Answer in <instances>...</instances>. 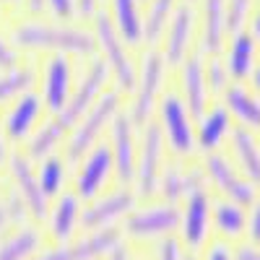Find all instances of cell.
I'll list each match as a JSON object with an SVG mask.
<instances>
[{"label":"cell","instance_id":"1","mask_svg":"<svg viewBox=\"0 0 260 260\" xmlns=\"http://www.w3.org/2000/svg\"><path fill=\"white\" fill-rule=\"evenodd\" d=\"M11 42L16 50L26 52H55V55H94L96 39L94 34L62 26V24H39V21H26L13 29Z\"/></svg>","mask_w":260,"mask_h":260},{"label":"cell","instance_id":"2","mask_svg":"<svg viewBox=\"0 0 260 260\" xmlns=\"http://www.w3.org/2000/svg\"><path fill=\"white\" fill-rule=\"evenodd\" d=\"M117 112H120V91H104L96 99V104L71 130L68 143H65V161H81L89 154L104 136V130L112 125Z\"/></svg>","mask_w":260,"mask_h":260},{"label":"cell","instance_id":"3","mask_svg":"<svg viewBox=\"0 0 260 260\" xmlns=\"http://www.w3.org/2000/svg\"><path fill=\"white\" fill-rule=\"evenodd\" d=\"M94 39H96V50L102 52L107 71H110V78L117 83V91H133L136 78H138L133 57H130L122 37L115 31L112 18L102 11L94 16Z\"/></svg>","mask_w":260,"mask_h":260},{"label":"cell","instance_id":"4","mask_svg":"<svg viewBox=\"0 0 260 260\" xmlns=\"http://www.w3.org/2000/svg\"><path fill=\"white\" fill-rule=\"evenodd\" d=\"M107 83H110V71H107L102 57H94L89 62V68H86V73L81 76V81L73 86V91L68 96V104L55 115V120L60 122V127L65 130V133L73 130L76 122L96 104V99L107 91Z\"/></svg>","mask_w":260,"mask_h":260},{"label":"cell","instance_id":"5","mask_svg":"<svg viewBox=\"0 0 260 260\" xmlns=\"http://www.w3.org/2000/svg\"><path fill=\"white\" fill-rule=\"evenodd\" d=\"M195 117L190 115L187 104L180 94H164L159 102V127L164 133L167 146L177 156H190L198 143H195Z\"/></svg>","mask_w":260,"mask_h":260},{"label":"cell","instance_id":"6","mask_svg":"<svg viewBox=\"0 0 260 260\" xmlns=\"http://www.w3.org/2000/svg\"><path fill=\"white\" fill-rule=\"evenodd\" d=\"M164 76H167V60L159 50H151L143 57L141 73L136 78V89H133V104H130V117L136 125H146V120L151 117L154 107L159 104V94L164 86Z\"/></svg>","mask_w":260,"mask_h":260},{"label":"cell","instance_id":"7","mask_svg":"<svg viewBox=\"0 0 260 260\" xmlns=\"http://www.w3.org/2000/svg\"><path fill=\"white\" fill-rule=\"evenodd\" d=\"M164 146L167 141L159 122H146L141 127V143H138V156H136V187H138V195H143V198H151L156 192Z\"/></svg>","mask_w":260,"mask_h":260},{"label":"cell","instance_id":"8","mask_svg":"<svg viewBox=\"0 0 260 260\" xmlns=\"http://www.w3.org/2000/svg\"><path fill=\"white\" fill-rule=\"evenodd\" d=\"M203 169H206V175L213 180V185L219 187L229 201L240 203V206L255 203V182H250L226 156L216 154V151L213 154H206Z\"/></svg>","mask_w":260,"mask_h":260},{"label":"cell","instance_id":"9","mask_svg":"<svg viewBox=\"0 0 260 260\" xmlns=\"http://www.w3.org/2000/svg\"><path fill=\"white\" fill-rule=\"evenodd\" d=\"M195 26H198V13L190 3H180L169 26L164 31V47L159 50L167 60V65H180L185 57L192 55V39Z\"/></svg>","mask_w":260,"mask_h":260},{"label":"cell","instance_id":"10","mask_svg":"<svg viewBox=\"0 0 260 260\" xmlns=\"http://www.w3.org/2000/svg\"><path fill=\"white\" fill-rule=\"evenodd\" d=\"M175 229H180V208L175 203H161V206H148L141 211H130L125 232L138 240L148 237H169Z\"/></svg>","mask_w":260,"mask_h":260},{"label":"cell","instance_id":"11","mask_svg":"<svg viewBox=\"0 0 260 260\" xmlns=\"http://www.w3.org/2000/svg\"><path fill=\"white\" fill-rule=\"evenodd\" d=\"M112 172H115V161H112L110 146L96 143L89 154L81 159L78 175H76V195L81 201L96 198V192L107 185V180H110Z\"/></svg>","mask_w":260,"mask_h":260},{"label":"cell","instance_id":"12","mask_svg":"<svg viewBox=\"0 0 260 260\" xmlns=\"http://www.w3.org/2000/svg\"><path fill=\"white\" fill-rule=\"evenodd\" d=\"M133 117L127 112H117L110 130H112V161H115V175L122 185L133 182L136 180V156H138V148H136V133H133Z\"/></svg>","mask_w":260,"mask_h":260},{"label":"cell","instance_id":"13","mask_svg":"<svg viewBox=\"0 0 260 260\" xmlns=\"http://www.w3.org/2000/svg\"><path fill=\"white\" fill-rule=\"evenodd\" d=\"M208 221H211V198L203 187H195L185 195V211H180V229L182 242L190 250H198L208 237Z\"/></svg>","mask_w":260,"mask_h":260},{"label":"cell","instance_id":"14","mask_svg":"<svg viewBox=\"0 0 260 260\" xmlns=\"http://www.w3.org/2000/svg\"><path fill=\"white\" fill-rule=\"evenodd\" d=\"M120 245V232L115 226L91 232L89 237L73 242V245H60L55 250H47L37 255L34 260H96L99 255H110Z\"/></svg>","mask_w":260,"mask_h":260},{"label":"cell","instance_id":"15","mask_svg":"<svg viewBox=\"0 0 260 260\" xmlns=\"http://www.w3.org/2000/svg\"><path fill=\"white\" fill-rule=\"evenodd\" d=\"M180 96L187 104L190 115L198 120L206 112L208 104V83H206V65H203V52H192L180 62Z\"/></svg>","mask_w":260,"mask_h":260},{"label":"cell","instance_id":"16","mask_svg":"<svg viewBox=\"0 0 260 260\" xmlns=\"http://www.w3.org/2000/svg\"><path fill=\"white\" fill-rule=\"evenodd\" d=\"M73 91V68L71 60L65 55H55L47 60L45 65V76H42V102L45 107L57 115L65 104H68V96Z\"/></svg>","mask_w":260,"mask_h":260},{"label":"cell","instance_id":"17","mask_svg":"<svg viewBox=\"0 0 260 260\" xmlns=\"http://www.w3.org/2000/svg\"><path fill=\"white\" fill-rule=\"evenodd\" d=\"M133 208H136V195L130 190H117V192H110V195H104V198L94 201L89 208H83L81 224L89 232L110 229L117 219H122V216L130 213Z\"/></svg>","mask_w":260,"mask_h":260},{"label":"cell","instance_id":"18","mask_svg":"<svg viewBox=\"0 0 260 260\" xmlns=\"http://www.w3.org/2000/svg\"><path fill=\"white\" fill-rule=\"evenodd\" d=\"M8 164H11V177H13V185H16V195L24 201L26 211L34 219H45L47 216V195L39 187V180L31 169V159L21 156V154H11Z\"/></svg>","mask_w":260,"mask_h":260},{"label":"cell","instance_id":"19","mask_svg":"<svg viewBox=\"0 0 260 260\" xmlns=\"http://www.w3.org/2000/svg\"><path fill=\"white\" fill-rule=\"evenodd\" d=\"M229 0H201V52L203 55H219L224 47L226 29V8Z\"/></svg>","mask_w":260,"mask_h":260},{"label":"cell","instance_id":"20","mask_svg":"<svg viewBox=\"0 0 260 260\" xmlns=\"http://www.w3.org/2000/svg\"><path fill=\"white\" fill-rule=\"evenodd\" d=\"M42 110H45V102H42L39 94L34 91H26V94H21L13 107L8 110L6 115V136L11 141H26L31 133H34V127H37V120L42 117Z\"/></svg>","mask_w":260,"mask_h":260},{"label":"cell","instance_id":"21","mask_svg":"<svg viewBox=\"0 0 260 260\" xmlns=\"http://www.w3.org/2000/svg\"><path fill=\"white\" fill-rule=\"evenodd\" d=\"M232 115L226 112V107L219 104V107H211L206 110L201 117H198V125H195V143L203 154H213L219 151L221 143L232 136Z\"/></svg>","mask_w":260,"mask_h":260},{"label":"cell","instance_id":"22","mask_svg":"<svg viewBox=\"0 0 260 260\" xmlns=\"http://www.w3.org/2000/svg\"><path fill=\"white\" fill-rule=\"evenodd\" d=\"M224 65L229 71V78H234L237 83H242L252 76V71L257 68V45L250 31H245V29L232 31Z\"/></svg>","mask_w":260,"mask_h":260},{"label":"cell","instance_id":"23","mask_svg":"<svg viewBox=\"0 0 260 260\" xmlns=\"http://www.w3.org/2000/svg\"><path fill=\"white\" fill-rule=\"evenodd\" d=\"M221 96H224L226 112L242 127L260 130V96H257V91L245 89L242 83H229V89Z\"/></svg>","mask_w":260,"mask_h":260},{"label":"cell","instance_id":"24","mask_svg":"<svg viewBox=\"0 0 260 260\" xmlns=\"http://www.w3.org/2000/svg\"><path fill=\"white\" fill-rule=\"evenodd\" d=\"M229 138H232V151L237 156V169L250 182H260V141L255 138V130L234 125Z\"/></svg>","mask_w":260,"mask_h":260},{"label":"cell","instance_id":"25","mask_svg":"<svg viewBox=\"0 0 260 260\" xmlns=\"http://www.w3.org/2000/svg\"><path fill=\"white\" fill-rule=\"evenodd\" d=\"M112 26L127 47H138L143 42V16L141 0H112Z\"/></svg>","mask_w":260,"mask_h":260},{"label":"cell","instance_id":"26","mask_svg":"<svg viewBox=\"0 0 260 260\" xmlns=\"http://www.w3.org/2000/svg\"><path fill=\"white\" fill-rule=\"evenodd\" d=\"M78 221H81V198L76 192H62L52 208V237L57 242H68Z\"/></svg>","mask_w":260,"mask_h":260},{"label":"cell","instance_id":"27","mask_svg":"<svg viewBox=\"0 0 260 260\" xmlns=\"http://www.w3.org/2000/svg\"><path fill=\"white\" fill-rule=\"evenodd\" d=\"M180 0H148V11L143 18V42L146 45H159L164 39V31L175 16Z\"/></svg>","mask_w":260,"mask_h":260},{"label":"cell","instance_id":"28","mask_svg":"<svg viewBox=\"0 0 260 260\" xmlns=\"http://www.w3.org/2000/svg\"><path fill=\"white\" fill-rule=\"evenodd\" d=\"M62 136H65V130L60 127V122L55 117H50L47 122H42L39 127H34V133L26 138V156L34 159V161L47 159L62 143Z\"/></svg>","mask_w":260,"mask_h":260},{"label":"cell","instance_id":"29","mask_svg":"<svg viewBox=\"0 0 260 260\" xmlns=\"http://www.w3.org/2000/svg\"><path fill=\"white\" fill-rule=\"evenodd\" d=\"M42 245V237L34 226H21L16 234H11L6 242H0V260H29L37 257Z\"/></svg>","mask_w":260,"mask_h":260},{"label":"cell","instance_id":"30","mask_svg":"<svg viewBox=\"0 0 260 260\" xmlns=\"http://www.w3.org/2000/svg\"><path fill=\"white\" fill-rule=\"evenodd\" d=\"M34 86V68L29 65H13L0 71V104L16 102L21 94L31 91Z\"/></svg>","mask_w":260,"mask_h":260},{"label":"cell","instance_id":"31","mask_svg":"<svg viewBox=\"0 0 260 260\" xmlns=\"http://www.w3.org/2000/svg\"><path fill=\"white\" fill-rule=\"evenodd\" d=\"M213 221H216V226H219L221 234L237 237V234L245 232L247 216H245V211H242L240 203H234V201L226 198V201H221V203L213 206Z\"/></svg>","mask_w":260,"mask_h":260},{"label":"cell","instance_id":"32","mask_svg":"<svg viewBox=\"0 0 260 260\" xmlns=\"http://www.w3.org/2000/svg\"><path fill=\"white\" fill-rule=\"evenodd\" d=\"M37 180H39V187H42V192H45L47 198L57 195L62 182H65V159L55 156V154H50L47 159H42L39 161V172H37Z\"/></svg>","mask_w":260,"mask_h":260},{"label":"cell","instance_id":"33","mask_svg":"<svg viewBox=\"0 0 260 260\" xmlns=\"http://www.w3.org/2000/svg\"><path fill=\"white\" fill-rule=\"evenodd\" d=\"M185 175L187 172L182 167H177V164L161 169L156 192L164 198V203H177L180 198H185Z\"/></svg>","mask_w":260,"mask_h":260},{"label":"cell","instance_id":"34","mask_svg":"<svg viewBox=\"0 0 260 260\" xmlns=\"http://www.w3.org/2000/svg\"><path fill=\"white\" fill-rule=\"evenodd\" d=\"M203 65H206V83L211 94H224L229 89V71L219 55H203Z\"/></svg>","mask_w":260,"mask_h":260},{"label":"cell","instance_id":"35","mask_svg":"<svg viewBox=\"0 0 260 260\" xmlns=\"http://www.w3.org/2000/svg\"><path fill=\"white\" fill-rule=\"evenodd\" d=\"M226 8H229L226 29H229V34H232V31H237V29H242V24L247 21V16L252 13V0H229Z\"/></svg>","mask_w":260,"mask_h":260},{"label":"cell","instance_id":"36","mask_svg":"<svg viewBox=\"0 0 260 260\" xmlns=\"http://www.w3.org/2000/svg\"><path fill=\"white\" fill-rule=\"evenodd\" d=\"M47 11L57 18V21H73L78 13V0H45Z\"/></svg>","mask_w":260,"mask_h":260},{"label":"cell","instance_id":"37","mask_svg":"<svg viewBox=\"0 0 260 260\" xmlns=\"http://www.w3.org/2000/svg\"><path fill=\"white\" fill-rule=\"evenodd\" d=\"M24 201L18 198V195L13 192L11 198L6 201V203H0V232L6 229V224L8 221H13V219H21V216H24Z\"/></svg>","mask_w":260,"mask_h":260},{"label":"cell","instance_id":"38","mask_svg":"<svg viewBox=\"0 0 260 260\" xmlns=\"http://www.w3.org/2000/svg\"><path fill=\"white\" fill-rule=\"evenodd\" d=\"M13 65H18V50L13 47V42L0 37V71L13 68Z\"/></svg>","mask_w":260,"mask_h":260},{"label":"cell","instance_id":"39","mask_svg":"<svg viewBox=\"0 0 260 260\" xmlns=\"http://www.w3.org/2000/svg\"><path fill=\"white\" fill-rule=\"evenodd\" d=\"M159 260H182V252H180V242L177 240H167L161 242L159 247Z\"/></svg>","mask_w":260,"mask_h":260},{"label":"cell","instance_id":"40","mask_svg":"<svg viewBox=\"0 0 260 260\" xmlns=\"http://www.w3.org/2000/svg\"><path fill=\"white\" fill-rule=\"evenodd\" d=\"M250 237H252V242L260 245V201L255 203L252 216H250Z\"/></svg>","mask_w":260,"mask_h":260},{"label":"cell","instance_id":"41","mask_svg":"<svg viewBox=\"0 0 260 260\" xmlns=\"http://www.w3.org/2000/svg\"><path fill=\"white\" fill-rule=\"evenodd\" d=\"M206 260H234L232 257V250L226 247V245H213L211 250H208V255H206Z\"/></svg>","mask_w":260,"mask_h":260},{"label":"cell","instance_id":"42","mask_svg":"<svg viewBox=\"0 0 260 260\" xmlns=\"http://www.w3.org/2000/svg\"><path fill=\"white\" fill-rule=\"evenodd\" d=\"M78 13L81 16H96L99 13V0H78Z\"/></svg>","mask_w":260,"mask_h":260},{"label":"cell","instance_id":"43","mask_svg":"<svg viewBox=\"0 0 260 260\" xmlns=\"http://www.w3.org/2000/svg\"><path fill=\"white\" fill-rule=\"evenodd\" d=\"M237 260H260V250H257V247L245 245V247L237 250Z\"/></svg>","mask_w":260,"mask_h":260},{"label":"cell","instance_id":"44","mask_svg":"<svg viewBox=\"0 0 260 260\" xmlns=\"http://www.w3.org/2000/svg\"><path fill=\"white\" fill-rule=\"evenodd\" d=\"M250 34H252V39H255V45H257V50H260V11H255L252 13V21H250Z\"/></svg>","mask_w":260,"mask_h":260},{"label":"cell","instance_id":"45","mask_svg":"<svg viewBox=\"0 0 260 260\" xmlns=\"http://www.w3.org/2000/svg\"><path fill=\"white\" fill-rule=\"evenodd\" d=\"M110 260H127V252H125V247H122V242L110 252Z\"/></svg>","mask_w":260,"mask_h":260},{"label":"cell","instance_id":"46","mask_svg":"<svg viewBox=\"0 0 260 260\" xmlns=\"http://www.w3.org/2000/svg\"><path fill=\"white\" fill-rule=\"evenodd\" d=\"M250 78H252V89L260 94V65H257V68L252 71V76H250Z\"/></svg>","mask_w":260,"mask_h":260},{"label":"cell","instance_id":"47","mask_svg":"<svg viewBox=\"0 0 260 260\" xmlns=\"http://www.w3.org/2000/svg\"><path fill=\"white\" fill-rule=\"evenodd\" d=\"M26 3H29V11H31V13H39L42 6H45V0H26Z\"/></svg>","mask_w":260,"mask_h":260},{"label":"cell","instance_id":"48","mask_svg":"<svg viewBox=\"0 0 260 260\" xmlns=\"http://www.w3.org/2000/svg\"><path fill=\"white\" fill-rule=\"evenodd\" d=\"M8 159V148H6V138L3 133H0V161H6Z\"/></svg>","mask_w":260,"mask_h":260},{"label":"cell","instance_id":"49","mask_svg":"<svg viewBox=\"0 0 260 260\" xmlns=\"http://www.w3.org/2000/svg\"><path fill=\"white\" fill-rule=\"evenodd\" d=\"M0 3H8V6H18L21 0H0Z\"/></svg>","mask_w":260,"mask_h":260},{"label":"cell","instance_id":"50","mask_svg":"<svg viewBox=\"0 0 260 260\" xmlns=\"http://www.w3.org/2000/svg\"><path fill=\"white\" fill-rule=\"evenodd\" d=\"M185 260H192V257H185Z\"/></svg>","mask_w":260,"mask_h":260}]
</instances>
